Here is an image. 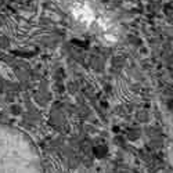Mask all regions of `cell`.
Segmentation results:
<instances>
[{
  "label": "cell",
  "instance_id": "1",
  "mask_svg": "<svg viewBox=\"0 0 173 173\" xmlns=\"http://www.w3.org/2000/svg\"><path fill=\"white\" fill-rule=\"evenodd\" d=\"M0 173H42L31 140L7 126H0Z\"/></svg>",
  "mask_w": 173,
  "mask_h": 173
}]
</instances>
